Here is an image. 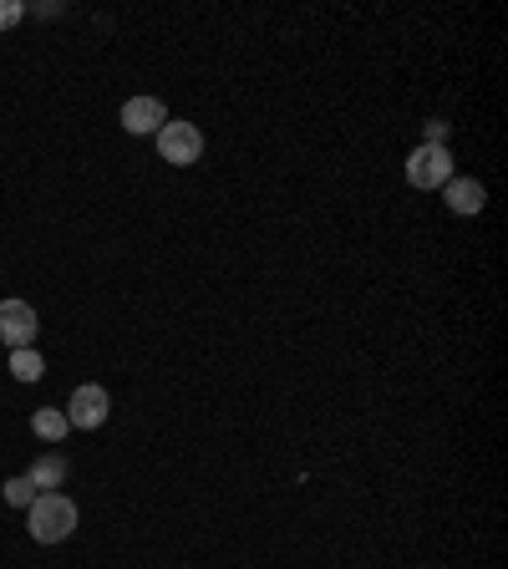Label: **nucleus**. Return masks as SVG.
Wrapping results in <instances>:
<instances>
[{"mask_svg":"<svg viewBox=\"0 0 508 569\" xmlns=\"http://www.w3.org/2000/svg\"><path fill=\"white\" fill-rule=\"evenodd\" d=\"M77 503L67 493H36V503L26 508V529L36 544H62L77 534Z\"/></svg>","mask_w":508,"mask_h":569,"instance_id":"nucleus-1","label":"nucleus"},{"mask_svg":"<svg viewBox=\"0 0 508 569\" xmlns=\"http://www.w3.org/2000/svg\"><path fill=\"white\" fill-rule=\"evenodd\" d=\"M401 173H407V184H412V188L438 194V188L453 178V153H448L442 143H422V147L407 153V168H401Z\"/></svg>","mask_w":508,"mask_h":569,"instance_id":"nucleus-2","label":"nucleus"},{"mask_svg":"<svg viewBox=\"0 0 508 569\" xmlns=\"http://www.w3.org/2000/svg\"><path fill=\"white\" fill-rule=\"evenodd\" d=\"M158 153H163V163H174V168H194V163L203 158V133L194 122L168 118L158 128Z\"/></svg>","mask_w":508,"mask_h":569,"instance_id":"nucleus-3","label":"nucleus"},{"mask_svg":"<svg viewBox=\"0 0 508 569\" xmlns=\"http://www.w3.org/2000/svg\"><path fill=\"white\" fill-rule=\"evenodd\" d=\"M112 417V397H108V386H97V382H81L77 392H71L67 402V427H77V433H97V427Z\"/></svg>","mask_w":508,"mask_h":569,"instance_id":"nucleus-4","label":"nucleus"},{"mask_svg":"<svg viewBox=\"0 0 508 569\" xmlns=\"http://www.w3.org/2000/svg\"><path fill=\"white\" fill-rule=\"evenodd\" d=\"M36 331H41V320L31 310V300H0V341L11 346V351H26L36 341Z\"/></svg>","mask_w":508,"mask_h":569,"instance_id":"nucleus-5","label":"nucleus"},{"mask_svg":"<svg viewBox=\"0 0 508 569\" xmlns=\"http://www.w3.org/2000/svg\"><path fill=\"white\" fill-rule=\"evenodd\" d=\"M168 122V107L158 97H133V102H122V128L133 138H158V128Z\"/></svg>","mask_w":508,"mask_h":569,"instance_id":"nucleus-6","label":"nucleus"},{"mask_svg":"<svg viewBox=\"0 0 508 569\" xmlns=\"http://www.w3.org/2000/svg\"><path fill=\"white\" fill-rule=\"evenodd\" d=\"M442 204H448L453 214H463V219H473V214H483L488 194H483L478 178H457V173H453V178L442 184Z\"/></svg>","mask_w":508,"mask_h":569,"instance_id":"nucleus-7","label":"nucleus"},{"mask_svg":"<svg viewBox=\"0 0 508 569\" xmlns=\"http://www.w3.org/2000/svg\"><path fill=\"white\" fill-rule=\"evenodd\" d=\"M26 478L36 483V493H56L62 483H67V458H62V452H41Z\"/></svg>","mask_w":508,"mask_h":569,"instance_id":"nucleus-8","label":"nucleus"},{"mask_svg":"<svg viewBox=\"0 0 508 569\" xmlns=\"http://www.w3.org/2000/svg\"><path fill=\"white\" fill-rule=\"evenodd\" d=\"M31 433H36L41 442H62V437L71 433V427H67V412H62V407H41L36 417H31Z\"/></svg>","mask_w":508,"mask_h":569,"instance_id":"nucleus-9","label":"nucleus"},{"mask_svg":"<svg viewBox=\"0 0 508 569\" xmlns=\"http://www.w3.org/2000/svg\"><path fill=\"white\" fill-rule=\"evenodd\" d=\"M11 376H15V382H41V376H46V361L36 357V346L11 351Z\"/></svg>","mask_w":508,"mask_h":569,"instance_id":"nucleus-10","label":"nucleus"},{"mask_svg":"<svg viewBox=\"0 0 508 569\" xmlns=\"http://www.w3.org/2000/svg\"><path fill=\"white\" fill-rule=\"evenodd\" d=\"M0 493H5V503H11V508H31V503H36V483H31L26 473L5 478V483H0Z\"/></svg>","mask_w":508,"mask_h":569,"instance_id":"nucleus-11","label":"nucleus"},{"mask_svg":"<svg viewBox=\"0 0 508 569\" xmlns=\"http://www.w3.org/2000/svg\"><path fill=\"white\" fill-rule=\"evenodd\" d=\"M21 21H26V6H21V0H0V31L21 26Z\"/></svg>","mask_w":508,"mask_h":569,"instance_id":"nucleus-12","label":"nucleus"},{"mask_svg":"<svg viewBox=\"0 0 508 569\" xmlns=\"http://www.w3.org/2000/svg\"><path fill=\"white\" fill-rule=\"evenodd\" d=\"M428 143H442V147H448V122H442V118L428 122Z\"/></svg>","mask_w":508,"mask_h":569,"instance_id":"nucleus-13","label":"nucleus"}]
</instances>
